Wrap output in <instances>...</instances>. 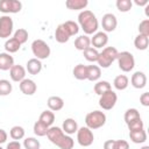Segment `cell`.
<instances>
[{"label":"cell","mask_w":149,"mask_h":149,"mask_svg":"<svg viewBox=\"0 0 149 149\" xmlns=\"http://www.w3.org/2000/svg\"><path fill=\"white\" fill-rule=\"evenodd\" d=\"M141 149H149V146H143Z\"/></svg>","instance_id":"obj_48"},{"label":"cell","mask_w":149,"mask_h":149,"mask_svg":"<svg viewBox=\"0 0 149 149\" xmlns=\"http://www.w3.org/2000/svg\"><path fill=\"white\" fill-rule=\"evenodd\" d=\"M134 45L137 50H146L149 45V38L139 34L134 40Z\"/></svg>","instance_id":"obj_31"},{"label":"cell","mask_w":149,"mask_h":149,"mask_svg":"<svg viewBox=\"0 0 149 149\" xmlns=\"http://www.w3.org/2000/svg\"><path fill=\"white\" fill-rule=\"evenodd\" d=\"M62 130L66 134V135H71V134H74L77 133L78 130V123L74 119L72 118H68L63 121V125H62Z\"/></svg>","instance_id":"obj_16"},{"label":"cell","mask_w":149,"mask_h":149,"mask_svg":"<svg viewBox=\"0 0 149 149\" xmlns=\"http://www.w3.org/2000/svg\"><path fill=\"white\" fill-rule=\"evenodd\" d=\"M62 26L65 29V31L69 34L70 37L73 36V35H77L78 31H79V26L74 21H65L64 23H62Z\"/></svg>","instance_id":"obj_30"},{"label":"cell","mask_w":149,"mask_h":149,"mask_svg":"<svg viewBox=\"0 0 149 149\" xmlns=\"http://www.w3.org/2000/svg\"><path fill=\"white\" fill-rule=\"evenodd\" d=\"M118 65L121 71L123 72H130L135 66V59L134 56L129 51H121L118 54Z\"/></svg>","instance_id":"obj_6"},{"label":"cell","mask_w":149,"mask_h":149,"mask_svg":"<svg viewBox=\"0 0 149 149\" xmlns=\"http://www.w3.org/2000/svg\"><path fill=\"white\" fill-rule=\"evenodd\" d=\"M91 47V38L87 36V35H81V36H78L76 40H74V48L77 50H80V51H84L85 49L90 48Z\"/></svg>","instance_id":"obj_21"},{"label":"cell","mask_w":149,"mask_h":149,"mask_svg":"<svg viewBox=\"0 0 149 149\" xmlns=\"http://www.w3.org/2000/svg\"><path fill=\"white\" fill-rule=\"evenodd\" d=\"M101 26H102V29L105 33L114 31L116 26H118L116 16L112 13H106L101 19Z\"/></svg>","instance_id":"obj_11"},{"label":"cell","mask_w":149,"mask_h":149,"mask_svg":"<svg viewBox=\"0 0 149 149\" xmlns=\"http://www.w3.org/2000/svg\"><path fill=\"white\" fill-rule=\"evenodd\" d=\"M118 54H119V51L114 47H106V48H104L102 51L99 52L98 61H97L98 64H99V68H104V69L109 68L112 65V63L114 61H116Z\"/></svg>","instance_id":"obj_3"},{"label":"cell","mask_w":149,"mask_h":149,"mask_svg":"<svg viewBox=\"0 0 149 149\" xmlns=\"http://www.w3.org/2000/svg\"><path fill=\"white\" fill-rule=\"evenodd\" d=\"M113 85H114V87H115L116 90L123 91V90H126V88L128 87V85H129V79H128V77L125 76V74H119V76H116V77L114 78Z\"/></svg>","instance_id":"obj_24"},{"label":"cell","mask_w":149,"mask_h":149,"mask_svg":"<svg viewBox=\"0 0 149 149\" xmlns=\"http://www.w3.org/2000/svg\"><path fill=\"white\" fill-rule=\"evenodd\" d=\"M13 38H15V40L22 45V44L26 43L27 40H28V31H27L26 29H23V28H19L17 30H15Z\"/></svg>","instance_id":"obj_35"},{"label":"cell","mask_w":149,"mask_h":149,"mask_svg":"<svg viewBox=\"0 0 149 149\" xmlns=\"http://www.w3.org/2000/svg\"><path fill=\"white\" fill-rule=\"evenodd\" d=\"M12 84L9 83V80L7 79H0V95L5 97L8 95L9 93H12Z\"/></svg>","instance_id":"obj_39"},{"label":"cell","mask_w":149,"mask_h":149,"mask_svg":"<svg viewBox=\"0 0 149 149\" xmlns=\"http://www.w3.org/2000/svg\"><path fill=\"white\" fill-rule=\"evenodd\" d=\"M84 57L86 58V61L88 62H97L98 61V56H99V51L97 49H94L93 47H90L87 49H85L83 51Z\"/></svg>","instance_id":"obj_32"},{"label":"cell","mask_w":149,"mask_h":149,"mask_svg":"<svg viewBox=\"0 0 149 149\" xmlns=\"http://www.w3.org/2000/svg\"><path fill=\"white\" fill-rule=\"evenodd\" d=\"M127 126H128V129H129V130H139V129H143V127H144L143 121H142L141 118L133 120L132 122L127 123Z\"/></svg>","instance_id":"obj_41"},{"label":"cell","mask_w":149,"mask_h":149,"mask_svg":"<svg viewBox=\"0 0 149 149\" xmlns=\"http://www.w3.org/2000/svg\"><path fill=\"white\" fill-rule=\"evenodd\" d=\"M139 33H140V35L149 37V20L148 19H146V20L140 22V24H139Z\"/></svg>","instance_id":"obj_40"},{"label":"cell","mask_w":149,"mask_h":149,"mask_svg":"<svg viewBox=\"0 0 149 149\" xmlns=\"http://www.w3.org/2000/svg\"><path fill=\"white\" fill-rule=\"evenodd\" d=\"M113 149H129V143L125 140H114Z\"/></svg>","instance_id":"obj_42"},{"label":"cell","mask_w":149,"mask_h":149,"mask_svg":"<svg viewBox=\"0 0 149 149\" xmlns=\"http://www.w3.org/2000/svg\"><path fill=\"white\" fill-rule=\"evenodd\" d=\"M47 104H48V107H49L50 111H52V112H58V111H61V109L63 108V106H64V100H63L61 97L51 95V97L48 98Z\"/></svg>","instance_id":"obj_17"},{"label":"cell","mask_w":149,"mask_h":149,"mask_svg":"<svg viewBox=\"0 0 149 149\" xmlns=\"http://www.w3.org/2000/svg\"><path fill=\"white\" fill-rule=\"evenodd\" d=\"M109 90H112V85L107 80H99L94 84V92L98 95H101L102 93H105Z\"/></svg>","instance_id":"obj_29"},{"label":"cell","mask_w":149,"mask_h":149,"mask_svg":"<svg viewBox=\"0 0 149 149\" xmlns=\"http://www.w3.org/2000/svg\"><path fill=\"white\" fill-rule=\"evenodd\" d=\"M129 139L132 142L134 143H144L147 141V133L143 129H139V130H129Z\"/></svg>","instance_id":"obj_20"},{"label":"cell","mask_w":149,"mask_h":149,"mask_svg":"<svg viewBox=\"0 0 149 149\" xmlns=\"http://www.w3.org/2000/svg\"><path fill=\"white\" fill-rule=\"evenodd\" d=\"M26 65H27V66H26V70L28 71V73L34 74V76H35V74H38V73L41 72V70H42V63H41V61L37 59V58H31V59H29Z\"/></svg>","instance_id":"obj_19"},{"label":"cell","mask_w":149,"mask_h":149,"mask_svg":"<svg viewBox=\"0 0 149 149\" xmlns=\"http://www.w3.org/2000/svg\"><path fill=\"white\" fill-rule=\"evenodd\" d=\"M116 8L118 10L122 12V13H127L132 9L133 7V2L132 0H116Z\"/></svg>","instance_id":"obj_36"},{"label":"cell","mask_w":149,"mask_h":149,"mask_svg":"<svg viewBox=\"0 0 149 149\" xmlns=\"http://www.w3.org/2000/svg\"><path fill=\"white\" fill-rule=\"evenodd\" d=\"M55 38H56V41H57L58 43H66V42L69 41L70 36H69V34L65 31V29L63 28L62 24H59V26L56 28V30H55Z\"/></svg>","instance_id":"obj_27"},{"label":"cell","mask_w":149,"mask_h":149,"mask_svg":"<svg viewBox=\"0 0 149 149\" xmlns=\"http://www.w3.org/2000/svg\"><path fill=\"white\" fill-rule=\"evenodd\" d=\"M108 42V36L105 31H97L93 34V37L91 38V44L93 45L94 49L104 48Z\"/></svg>","instance_id":"obj_12"},{"label":"cell","mask_w":149,"mask_h":149,"mask_svg":"<svg viewBox=\"0 0 149 149\" xmlns=\"http://www.w3.org/2000/svg\"><path fill=\"white\" fill-rule=\"evenodd\" d=\"M88 5L87 0H66L65 1V6L71 9V10H80L86 7Z\"/></svg>","instance_id":"obj_22"},{"label":"cell","mask_w":149,"mask_h":149,"mask_svg":"<svg viewBox=\"0 0 149 149\" xmlns=\"http://www.w3.org/2000/svg\"><path fill=\"white\" fill-rule=\"evenodd\" d=\"M139 118H141V116H140V113H139V111H137L136 108H128V109L125 112V116H123L126 123H129V122H132L133 120L139 119Z\"/></svg>","instance_id":"obj_37"},{"label":"cell","mask_w":149,"mask_h":149,"mask_svg":"<svg viewBox=\"0 0 149 149\" xmlns=\"http://www.w3.org/2000/svg\"><path fill=\"white\" fill-rule=\"evenodd\" d=\"M101 77V70L98 65H87V79L90 81H98Z\"/></svg>","instance_id":"obj_26"},{"label":"cell","mask_w":149,"mask_h":149,"mask_svg":"<svg viewBox=\"0 0 149 149\" xmlns=\"http://www.w3.org/2000/svg\"><path fill=\"white\" fill-rule=\"evenodd\" d=\"M6 149H21V143L19 141H15V140L14 141H10L7 144Z\"/></svg>","instance_id":"obj_44"},{"label":"cell","mask_w":149,"mask_h":149,"mask_svg":"<svg viewBox=\"0 0 149 149\" xmlns=\"http://www.w3.org/2000/svg\"><path fill=\"white\" fill-rule=\"evenodd\" d=\"M116 101H118L116 93L113 90H109V91H107V92H105V93H102L100 95V98H99V106L102 109H105V111H109V109H112L115 106Z\"/></svg>","instance_id":"obj_7"},{"label":"cell","mask_w":149,"mask_h":149,"mask_svg":"<svg viewBox=\"0 0 149 149\" xmlns=\"http://www.w3.org/2000/svg\"><path fill=\"white\" fill-rule=\"evenodd\" d=\"M14 65V58L10 56V54L7 52H0V70L7 71L10 70Z\"/></svg>","instance_id":"obj_18"},{"label":"cell","mask_w":149,"mask_h":149,"mask_svg":"<svg viewBox=\"0 0 149 149\" xmlns=\"http://www.w3.org/2000/svg\"><path fill=\"white\" fill-rule=\"evenodd\" d=\"M21 48V44L15 40V38H8L5 42V50L7 54H14L16 51H19Z\"/></svg>","instance_id":"obj_28"},{"label":"cell","mask_w":149,"mask_h":149,"mask_svg":"<svg viewBox=\"0 0 149 149\" xmlns=\"http://www.w3.org/2000/svg\"><path fill=\"white\" fill-rule=\"evenodd\" d=\"M106 123V114L101 111H93L87 113L85 116V125L87 128L92 129H98L101 128Z\"/></svg>","instance_id":"obj_4"},{"label":"cell","mask_w":149,"mask_h":149,"mask_svg":"<svg viewBox=\"0 0 149 149\" xmlns=\"http://www.w3.org/2000/svg\"><path fill=\"white\" fill-rule=\"evenodd\" d=\"M7 133H6V130H3V129H0V144H2V143H5L6 141H7Z\"/></svg>","instance_id":"obj_45"},{"label":"cell","mask_w":149,"mask_h":149,"mask_svg":"<svg viewBox=\"0 0 149 149\" xmlns=\"http://www.w3.org/2000/svg\"><path fill=\"white\" fill-rule=\"evenodd\" d=\"M94 141V135L92 133V130L90 128L85 127H80L77 130V142L81 146V147H90Z\"/></svg>","instance_id":"obj_8"},{"label":"cell","mask_w":149,"mask_h":149,"mask_svg":"<svg viewBox=\"0 0 149 149\" xmlns=\"http://www.w3.org/2000/svg\"><path fill=\"white\" fill-rule=\"evenodd\" d=\"M140 102H141V105L144 106V107H148V106H149V92H144V93L141 94V97H140Z\"/></svg>","instance_id":"obj_43"},{"label":"cell","mask_w":149,"mask_h":149,"mask_svg":"<svg viewBox=\"0 0 149 149\" xmlns=\"http://www.w3.org/2000/svg\"><path fill=\"white\" fill-rule=\"evenodd\" d=\"M23 147L24 149H40L41 144L40 141L35 137H26L23 140Z\"/></svg>","instance_id":"obj_38"},{"label":"cell","mask_w":149,"mask_h":149,"mask_svg":"<svg viewBox=\"0 0 149 149\" xmlns=\"http://www.w3.org/2000/svg\"><path fill=\"white\" fill-rule=\"evenodd\" d=\"M22 9V3L19 0H0V12L5 14H15Z\"/></svg>","instance_id":"obj_9"},{"label":"cell","mask_w":149,"mask_h":149,"mask_svg":"<svg viewBox=\"0 0 149 149\" xmlns=\"http://www.w3.org/2000/svg\"><path fill=\"white\" fill-rule=\"evenodd\" d=\"M38 121H41V122H42L43 125H45L47 127H51L52 123H54V121H55V114H54V112L50 111V109L43 111V112L41 113V115H40Z\"/></svg>","instance_id":"obj_25"},{"label":"cell","mask_w":149,"mask_h":149,"mask_svg":"<svg viewBox=\"0 0 149 149\" xmlns=\"http://www.w3.org/2000/svg\"><path fill=\"white\" fill-rule=\"evenodd\" d=\"M47 136L49 141L54 144H56L61 149H72L74 146V141L71 136L66 135L61 127L51 126L49 127V130L47 133Z\"/></svg>","instance_id":"obj_1"},{"label":"cell","mask_w":149,"mask_h":149,"mask_svg":"<svg viewBox=\"0 0 149 149\" xmlns=\"http://www.w3.org/2000/svg\"><path fill=\"white\" fill-rule=\"evenodd\" d=\"M14 23L9 15L0 16V38H8L13 33Z\"/></svg>","instance_id":"obj_10"},{"label":"cell","mask_w":149,"mask_h":149,"mask_svg":"<svg viewBox=\"0 0 149 149\" xmlns=\"http://www.w3.org/2000/svg\"><path fill=\"white\" fill-rule=\"evenodd\" d=\"M114 147V140H107L104 143V149H113Z\"/></svg>","instance_id":"obj_46"},{"label":"cell","mask_w":149,"mask_h":149,"mask_svg":"<svg viewBox=\"0 0 149 149\" xmlns=\"http://www.w3.org/2000/svg\"><path fill=\"white\" fill-rule=\"evenodd\" d=\"M24 133H26V132H24L23 127H21V126H14V127H12L10 130H9L10 137H12L13 140H15V141L23 139V137H24Z\"/></svg>","instance_id":"obj_33"},{"label":"cell","mask_w":149,"mask_h":149,"mask_svg":"<svg viewBox=\"0 0 149 149\" xmlns=\"http://www.w3.org/2000/svg\"><path fill=\"white\" fill-rule=\"evenodd\" d=\"M73 77L78 80H85L87 79V65L84 64H78L73 68Z\"/></svg>","instance_id":"obj_23"},{"label":"cell","mask_w":149,"mask_h":149,"mask_svg":"<svg viewBox=\"0 0 149 149\" xmlns=\"http://www.w3.org/2000/svg\"><path fill=\"white\" fill-rule=\"evenodd\" d=\"M134 2H135V5H137V6H140V7L149 5V1H148V0H135Z\"/></svg>","instance_id":"obj_47"},{"label":"cell","mask_w":149,"mask_h":149,"mask_svg":"<svg viewBox=\"0 0 149 149\" xmlns=\"http://www.w3.org/2000/svg\"><path fill=\"white\" fill-rule=\"evenodd\" d=\"M31 51L35 56V58L37 59H47L50 56V47L47 44V42H44L43 40H35L31 43Z\"/></svg>","instance_id":"obj_5"},{"label":"cell","mask_w":149,"mask_h":149,"mask_svg":"<svg viewBox=\"0 0 149 149\" xmlns=\"http://www.w3.org/2000/svg\"><path fill=\"white\" fill-rule=\"evenodd\" d=\"M0 149H3V148H2V147H1V146H0Z\"/></svg>","instance_id":"obj_49"},{"label":"cell","mask_w":149,"mask_h":149,"mask_svg":"<svg viewBox=\"0 0 149 149\" xmlns=\"http://www.w3.org/2000/svg\"><path fill=\"white\" fill-rule=\"evenodd\" d=\"M33 130H34V134L36 136H45L47 133H48V130H49V127H47L45 125H43L41 121H36L34 123Z\"/></svg>","instance_id":"obj_34"},{"label":"cell","mask_w":149,"mask_h":149,"mask_svg":"<svg viewBox=\"0 0 149 149\" xmlns=\"http://www.w3.org/2000/svg\"><path fill=\"white\" fill-rule=\"evenodd\" d=\"M130 83H132V86L135 87V88H143L146 85H147V76L144 72L142 71H136L133 73L132 78H130Z\"/></svg>","instance_id":"obj_15"},{"label":"cell","mask_w":149,"mask_h":149,"mask_svg":"<svg viewBox=\"0 0 149 149\" xmlns=\"http://www.w3.org/2000/svg\"><path fill=\"white\" fill-rule=\"evenodd\" d=\"M19 86H20V91L26 95H33L37 90L35 81L29 78H24L22 81H20Z\"/></svg>","instance_id":"obj_14"},{"label":"cell","mask_w":149,"mask_h":149,"mask_svg":"<svg viewBox=\"0 0 149 149\" xmlns=\"http://www.w3.org/2000/svg\"><path fill=\"white\" fill-rule=\"evenodd\" d=\"M9 76H10V79L13 81L20 83L26 78V69L22 65L14 64L12 66V69L9 70Z\"/></svg>","instance_id":"obj_13"},{"label":"cell","mask_w":149,"mask_h":149,"mask_svg":"<svg viewBox=\"0 0 149 149\" xmlns=\"http://www.w3.org/2000/svg\"><path fill=\"white\" fill-rule=\"evenodd\" d=\"M78 26L83 29L85 35H92L97 33L99 22L97 16L93 14V12L88 9H84L78 15Z\"/></svg>","instance_id":"obj_2"}]
</instances>
